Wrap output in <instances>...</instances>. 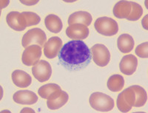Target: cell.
<instances>
[{
    "label": "cell",
    "instance_id": "22",
    "mask_svg": "<svg viewBox=\"0 0 148 113\" xmlns=\"http://www.w3.org/2000/svg\"><path fill=\"white\" fill-rule=\"evenodd\" d=\"M133 89L136 94V102H135V107H141L143 106L147 101V92L143 87L138 86V85H134L131 86Z\"/></svg>",
    "mask_w": 148,
    "mask_h": 113
},
{
    "label": "cell",
    "instance_id": "20",
    "mask_svg": "<svg viewBox=\"0 0 148 113\" xmlns=\"http://www.w3.org/2000/svg\"><path fill=\"white\" fill-rule=\"evenodd\" d=\"M108 88L110 91L117 93L121 91L125 85V79L121 75H113L108 81Z\"/></svg>",
    "mask_w": 148,
    "mask_h": 113
},
{
    "label": "cell",
    "instance_id": "11",
    "mask_svg": "<svg viewBox=\"0 0 148 113\" xmlns=\"http://www.w3.org/2000/svg\"><path fill=\"white\" fill-rule=\"evenodd\" d=\"M6 22L8 25L16 31H22L27 27L25 17L18 11L10 12L6 17Z\"/></svg>",
    "mask_w": 148,
    "mask_h": 113
},
{
    "label": "cell",
    "instance_id": "13",
    "mask_svg": "<svg viewBox=\"0 0 148 113\" xmlns=\"http://www.w3.org/2000/svg\"><path fill=\"white\" fill-rule=\"evenodd\" d=\"M13 98L16 103L22 105H32L38 101V97L36 93L30 90L17 91L14 94Z\"/></svg>",
    "mask_w": 148,
    "mask_h": 113
},
{
    "label": "cell",
    "instance_id": "24",
    "mask_svg": "<svg viewBox=\"0 0 148 113\" xmlns=\"http://www.w3.org/2000/svg\"><path fill=\"white\" fill-rule=\"evenodd\" d=\"M22 15L24 16L25 19L26 24H27V27H30V26L36 25L40 22L41 18L38 14L34 12H22Z\"/></svg>",
    "mask_w": 148,
    "mask_h": 113
},
{
    "label": "cell",
    "instance_id": "21",
    "mask_svg": "<svg viewBox=\"0 0 148 113\" xmlns=\"http://www.w3.org/2000/svg\"><path fill=\"white\" fill-rule=\"evenodd\" d=\"M68 99H69L68 94L66 92L62 91L60 95L57 98H54L53 100H47V107L51 110H59L67 103V102L68 101Z\"/></svg>",
    "mask_w": 148,
    "mask_h": 113
},
{
    "label": "cell",
    "instance_id": "14",
    "mask_svg": "<svg viewBox=\"0 0 148 113\" xmlns=\"http://www.w3.org/2000/svg\"><path fill=\"white\" fill-rule=\"evenodd\" d=\"M62 90L59 85L56 84H47L42 86L38 90L39 96L47 100H53L61 95Z\"/></svg>",
    "mask_w": 148,
    "mask_h": 113
},
{
    "label": "cell",
    "instance_id": "1",
    "mask_svg": "<svg viewBox=\"0 0 148 113\" xmlns=\"http://www.w3.org/2000/svg\"><path fill=\"white\" fill-rule=\"evenodd\" d=\"M59 60L67 70L78 71L88 67L90 63L91 52L83 41H70L62 47Z\"/></svg>",
    "mask_w": 148,
    "mask_h": 113
},
{
    "label": "cell",
    "instance_id": "26",
    "mask_svg": "<svg viewBox=\"0 0 148 113\" xmlns=\"http://www.w3.org/2000/svg\"><path fill=\"white\" fill-rule=\"evenodd\" d=\"M147 15L145 16V17L143 18V19H142V22H141V24H142V26H143L144 28L145 29V30H147Z\"/></svg>",
    "mask_w": 148,
    "mask_h": 113
},
{
    "label": "cell",
    "instance_id": "10",
    "mask_svg": "<svg viewBox=\"0 0 148 113\" xmlns=\"http://www.w3.org/2000/svg\"><path fill=\"white\" fill-rule=\"evenodd\" d=\"M66 34L70 39L73 40H82L89 35V29L82 24H73L67 27Z\"/></svg>",
    "mask_w": 148,
    "mask_h": 113
},
{
    "label": "cell",
    "instance_id": "8",
    "mask_svg": "<svg viewBox=\"0 0 148 113\" xmlns=\"http://www.w3.org/2000/svg\"><path fill=\"white\" fill-rule=\"evenodd\" d=\"M42 56V47L39 45H30L26 47L22 56V61L26 66H33L39 61Z\"/></svg>",
    "mask_w": 148,
    "mask_h": 113
},
{
    "label": "cell",
    "instance_id": "7",
    "mask_svg": "<svg viewBox=\"0 0 148 113\" xmlns=\"http://www.w3.org/2000/svg\"><path fill=\"white\" fill-rule=\"evenodd\" d=\"M32 73L34 78L39 82H45L51 78L52 68L47 61L41 60L33 67Z\"/></svg>",
    "mask_w": 148,
    "mask_h": 113
},
{
    "label": "cell",
    "instance_id": "12",
    "mask_svg": "<svg viewBox=\"0 0 148 113\" xmlns=\"http://www.w3.org/2000/svg\"><path fill=\"white\" fill-rule=\"evenodd\" d=\"M138 66V59L133 55L125 56L119 64L120 71L123 74L131 76L136 72Z\"/></svg>",
    "mask_w": 148,
    "mask_h": 113
},
{
    "label": "cell",
    "instance_id": "9",
    "mask_svg": "<svg viewBox=\"0 0 148 113\" xmlns=\"http://www.w3.org/2000/svg\"><path fill=\"white\" fill-rule=\"evenodd\" d=\"M62 47V41L59 37L54 36L46 42L44 45V54L49 59H53L59 55Z\"/></svg>",
    "mask_w": 148,
    "mask_h": 113
},
{
    "label": "cell",
    "instance_id": "6",
    "mask_svg": "<svg viewBox=\"0 0 148 113\" xmlns=\"http://www.w3.org/2000/svg\"><path fill=\"white\" fill-rule=\"evenodd\" d=\"M93 61L99 67L107 66L110 60V53L108 47L104 44H97L92 47L90 50Z\"/></svg>",
    "mask_w": 148,
    "mask_h": 113
},
{
    "label": "cell",
    "instance_id": "17",
    "mask_svg": "<svg viewBox=\"0 0 148 113\" xmlns=\"http://www.w3.org/2000/svg\"><path fill=\"white\" fill-rule=\"evenodd\" d=\"M135 42L131 35L127 33L121 34L117 39V47L123 53H127L133 50Z\"/></svg>",
    "mask_w": 148,
    "mask_h": 113
},
{
    "label": "cell",
    "instance_id": "27",
    "mask_svg": "<svg viewBox=\"0 0 148 113\" xmlns=\"http://www.w3.org/2000/svg\"><path fill=\"white\" fill-rule=\"evenodd\" d=\"M21 3H23L24 5H36L39 2V1H20Z\"/></svg>",
    "mask_w": 148,
    "mask_h": 113
},
{
    "label": "cell",
    "instance_id": "15",
    "mask_svg": "<svg viewBox=\"0 0 148 113\" xmlns=\"http://www.w3.org/2000/svg\"><path fill=\"white\" fill-rule=\"evenodd\" d=\"M13 83L18 87L25 88L30 86L32 78L27 73L21 69H16L11 74Z\"/></svg>",
    "mask_w": 148,
    "mask_h": 113
},
{
    "label": "cell",
    "instance_id": "25",
    "mask_svg": "<svg viewBox=\"0 0 148 113\" xmlns=\"http://www.w3.org/2000/svg\"><path fill=\"white\" fill-rule=\"evenodd\" d=\"M136 54L140 58L142 59H147L148 58V42H146L145 43L139 44L136 48Z\"/></svg>",
    "mask_w": 148,
    "mask_h": 113
},
{
    "label": "cell",
    "instance_id": "3",
    "mask_svg": "<svg viewBox=\"0 0 148 113\" xmlns=\"http://www.w3.org/2000/svg\"><path fill=\"white\" fill-rule=\"evenodd\" d=\"M94 27L98 33L105 36H113L119 31L118 23L107 16L98 18L94 23Z\"/></svg>",
    "mask_w": 148,
    "mask_h": 113
},
{
    "label": "cell",
    "instance_id": "2",
    "mask_svg": "<svg viewBox=\"0 0 148 113\" xmlns=\"http://www.w3.org/2000/svg\"><path fill=\"white\" fill-rule=\"evenodd\" d=\"M89 102L92 109L102 112L111 111L114 107L113 98L110 95L99 92L92 93L90 96Z\"/></svg>",
    "mask_w": 148,
    "mask_h": 113
},
{
    "label": "cell",
    "instance_id": "4",
    "mask_svg": "<svg viewBox=\"0 0 148 113\" xmlns=\"http://www.w3.org/2000/svg\"><path fill=\"white\" fill-rule=\"evenodd\" d=\"M47 42L45 33L40 28H33L27 31L23 35L22 40V47L26 48L30 45L44 46Z\"/></svg>",
    "mask_w": 148,
    "mask_h": 113
},
{
    "label": "cell",
    "instance_id": "18",
    "mask_svg": "<svg viewBox=\"0 0 148 113\" xmlns=\"http://www.w3.org/2000/svg\"><path fill=\"white\" fill-rule=\"evenodd\" d=\"M131 2L120 1L113 7V14L118 19H127L131 13Z\"/></svg>",
    "mask_w": 148,
    "mask_h": 113
},
{
    "label": "cell",
    "instance_id": "23",
    "mask_svg": "<svg viewBox=\"0 0 148 113\" xmlns=\"http://www.w3.org/2000/svg\"><path fill=\"white\" fill-rule=\"evenodd\" d=\"M132 10L131 13L129 15V16L127 18V19L129 21H137L141 18V16L143 14V9L141 6L136 2H131Z\"/></svg>",
    "mask_w": 148,
    "mask_h": 113
},
{
    "label": "cell",
    "instance_id": "19",
    "mask_svg": "<svg viewBox=\"0 0 148 113\" xmlns=\"http://www.w3.org/2000/svg\"><path fill=\"white\" fill-rule=\"evenodd\" d=\"M45 27L50 32L53 33H58L62 31L63 27L62 22L58 16L54 14H50L45 19Z\"/></svg>",
    "mask_w": 148,
    "mask_h": 113
},
{
    "label": "cell",
    "instance_id": "16",
    "mask_svg": "<svg viewBox=\"0 0 148 113\" xmlns=\"http://www.w3.org/2000/svg\"><path fill=\"white\" fill-rule=\"evenodd\" d=\"M92 20V16L90 13L86 11H76L71 14L68 18L69 25L73 24L79 23L84 25L87 27L91 24Z\"/></svg>",
    "mask_w": 148,
    "mask_h": 113
},
{
    "label": "cell",
    "instance_id": "5",
    "mask_svg": "<svg viewBox=\"0 0 148 113\" xmlns=\"http://www.w3.org/2000/svg\"><path fill=\"white\" fill-rule=\"evenodd\" d=\"M136 102V94L132 86L127 88L118 95L116 105L121 112H127L131 110Z\"/></svg>",
    "mask_w": 148,
    "mask_h": 113
}]
</instances>
